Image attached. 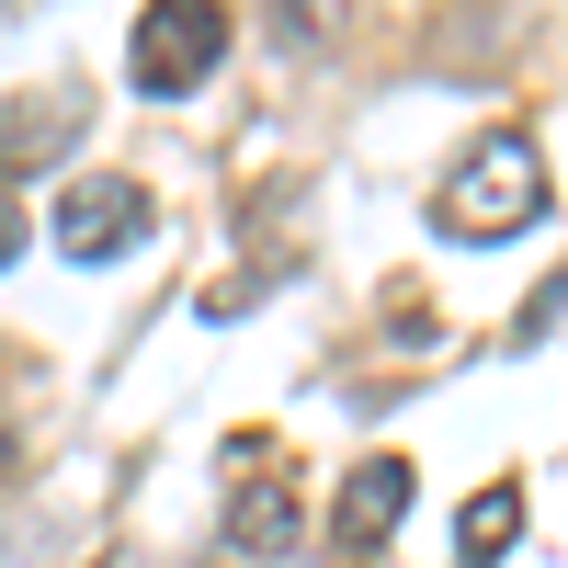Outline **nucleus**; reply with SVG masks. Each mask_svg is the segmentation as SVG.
Wrapping results in <instances>:
<instances>
[{"label":"nucleus","mask_w":568,"mask_h":568,"mask_svg":"<svg viewBox=\"0 0 568 568\" xmlns=\"http://www.w3.org/2000/svg\"><path fill=\"white\" fill-rule=\"evenodd\" d=\"M433 227H444V240H524V227H546V160H535V136L489 125L478 149L433 182Z\"/></svg>","instance_id":"obj_1"},{"label":"nucleus","mask_w":568,"mask_h":568,"mask_svg":"<svg viewBox=\"0 0 568 568\" xmlns=\"http://www.w3.org/2000/svg\"><path fill=\"white\" fill-rule=\"evenodd\" d=\"M216 58H227V12H205V0L136 12V34H125V69H136V91H149V103H182V91H194Z\"/></svg>","instance_id":"obj_2"},{"label":"nucleus","mask_w":568,"mask_h":568,"mask_svg":"<svg viewBox=\"0 0 568 568\" xmlns=\"http://www.w3.org/2000/svg\"><path fill=\"white\" fill-rule=\"evenodd\" d=\"M409 500H420V466H409V455H364L353 478H342V500H329V546H342V557H375V546L409 524Z\"/></svg>","instance_id":"obj_3"},{"label":"nucleus","mask_w":568,"mask_h":568,"mask_svg":"<svg viewBox=\"0 0 568 568\" xmlns=\"http://www.w3.org/2000/svg\"><path fill=\"white\" fill-rule=\"evenodd\" d=\"M136 227H149V194H136L125 171H91V182H69V194H58V251H69V262L136 251Z\"/></svg>","instance_id":"obj_4"},{"label":"nucleus","mask_w":568,"mask_h":568,"mask_svg":"<svg viewBox=\"0 0 568 568\" xmlns=\"http://www.w3.org/2000/svg\"><path fill=\"white\" fill-rule=\"evenodd\" d=\"M227 546H240V557H262V568H284V557L307 546L296 489H284V478H240V489H227Z\"/></svg>","instance_id":"obj_5"},{"label":"nucleus","mask_w":568,"mask_h":568,"mask_svg":"<svg viewBox=\"0 0 568 568\" xmlns=\"http://www.w3.org/2000/svg\"><path fill=\"white\" fill-rule=\"evenodd\" d=\"M80 103H69V91H45V103H12V114H0V182H12V171H34V160H58V149H80Z\"/></svg>","instance_id":"obj_6"},{"label":"nucleus","mask_w":568,"mask_h":568,"mask_svg":"<svg viewBox=\"0 0 568 568\" xmlns=\"http://www.w3.org/2000/svg\"><path fill=\"white\" fill-rule=\"evenodd\" d=\"M511 535H524V489H511V478H500V489H478V500L455 511V546H466V557H500Z\"/></svg>","instance_id":"obj_7"},{"label":"nucleus","mask_w":568,"mask_h":568,"mask_svg":"<svg viewBox=\"0 0 568 568\" xmlns=\"http://www.w3.org/2000/svg\"><path fill=\"white\" fill-rule=\"evenodd\" d=\"M568 318V273H546L535 296H524V318H511V342H546V329Z\"/></svg>","instance_id":"obj_8"},{"label":"nucleus","mask_w":568,"mask_h":568,"mask_svg":"<svg viewBox=\"0 0 568 568\" xmlns=\"http://www.w3.org/2000/svg\"><path fill=\"white\" fill-rule=\"evenodd\" d=\"M12 251H23V205L0 194V262H12Z\"/></svg>","instance_id":"obj_9"}]
</instances>
